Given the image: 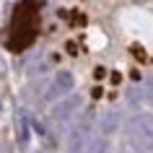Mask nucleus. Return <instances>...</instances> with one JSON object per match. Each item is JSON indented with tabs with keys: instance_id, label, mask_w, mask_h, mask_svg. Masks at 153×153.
<instances>
[{
	"instance_id": "6",
	"label": "nucleus",
	"mask_w": 153,
	"mask_h": 153,
	"mask_svg": "<svg viewBox=\"0 0 153 153\" xmlns=\"http://www.w3.org/2000/svg\"><path fill=\"white\" fill-rule=\"evenodd\" d=\"M88 153H109V145H106V140H94V145L88 148Z\"/></svg>"
},
{
	"instance_id": "5",
	"label": "nucleus",
	"mask_w": 153,
	"mask_h": 153,
	"mask_svg": "<svg viewBox=\"0 0 153 153\" xmlns=\"http://www.w3.org/2000/svg\"><path fill=\"white\" fill-rule=\"evenodd\" d=\"M117 125H120V114H117V112H109L104 117V122H101V132H104V135H114Z\"/></svg>"
},
{
	"instance_id": "8",
	"label": "nucleus",
	"mask_w": 153,
	"mask_h": 153,
	"mask_svg": "<svg viewBox=\"0 0 153 153\" xmlns=\"http://www.w3.org/2000/svg\"><path fill=\"white\" fill-rule=\"evenodd\" d=\"M0 106H3V104H0Z\"/></svg>"
},
{
	"instance_id": "2",
	"label": "nucleus",
	"mask_w": 153,
	"mask_h": 153,
	"mask_svg": "<svg viewBox=\"0 0 153 153\" xmlns=\"http://www.w3.org/2000/svg\"><path fill=\"white\" fill-rule=\"evenodd\" d=\"M73 86H75V78H73V73L68 70H60L55 75V81L49 83V88H47V99L49 101H55V99H62L65 94H70Z\"/></svg>"
},
{
	"instance_id": "1",
	"label": "nucleus",
	"mask_w": 153,
	"mask_h": 153,
	"mask_svg": "<svg viewBox=\"0 0 153 153\" xmlns=\"http://www.w3.org/2000/svg\"><path fill=\"white\" fill-rule=\"evenodd\" d=\"M130 140L140 153L153 151V114H137L130 122Z\"/></svg>"
},
{
	"instance_id": "4",
	"label": "nucleus",
	"mask_w": 153,
	"mask_h": 153,
	"mask_svg": "<svg viewBox=\"0 0 153 153\" xmlns=\"http://www.w3.org/2000/svg\"><path fill=\"white\" fill-rule=\"evenodd\" d=\"M78 109H81V96H68L52 109V117H55L57 122H65L73 112H78Z\"/></svg>"
},
{
	"instance_id": "3",
	"label": "nucleus",
	"mask_w": 153,
	"mask_h": 153,
	"mask_svg": "<svg viewBox=\"0 0 153 153\" xmlns=\"http://www.w3.org/2000/svg\"><path fill=\"white\" fill-rule=\"evenodd\" d=\"M91 122H94V114L86 112L83 120L75 125V130H73V135H70V153H81L83 151V145L88 140V132H91Z\"/></svg>"
},
{
	"instance_id": "7",
	"label": "nucleus",
	"mask_w": 153,
	"mask_h": 153,
	"mask_svg": "<svg viewBox=\"0 0 153 153\" xmlns=\"http://www.w3.org/2000/svg\"><path fill=\"white\" fill-rule=\"evenodd\" d=\"M145 99H148V104H153V78L145 81Z\"/></svg>"
}]
</instances>
